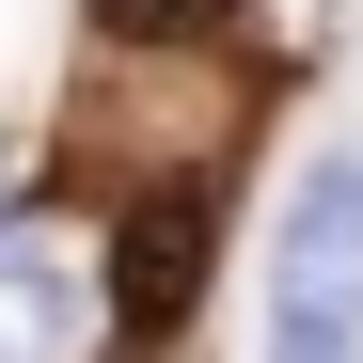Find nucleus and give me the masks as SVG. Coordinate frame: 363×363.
Wrapping results in <instances>:
<instances>
[{
	"instance_id": "1",
	"label": "nucleus",
	"mask_w": 363,
	"mask_h": 363,
	"mask_svg": "<svg viewBox=\"0 0 363 363\" xmlns=\"http://www.w3.org/2000/svg\"><path fill=\"white\" fill-rule=\"evenodd\" d=\"M111 347V284L64 221H0V363H95Z\"/></svg>"
},
{
	"instance_id": "2",
	"label": "nucleus",
	"mask_w": 363,
	"mask_h": 363,
	"mask_svg": "<svg viewBox=\"0 0 363 363\" xmlns=\"http://www.w3.org/2000/svg\"><path fill=\"white\" fill-rule=\"evenodd\" d=\"M269 300H316V316H363V143H316L269 237Z\"/></svg>"
},
{
	"instance_id": "3",
	"label": "nucleus",
	"mask_w": 363,
	"mask_h": 363,
	"mask_svg": "<svg viewBox=\"0 0 363 363\" xmlns=\"http://www.w3.org/2000/svg\"><path fill=\"white\" fill-rule=\"evenodd\" d=\"M95 284H111V332L158 347V332L206 300V206H143V221H127V253H111Z\"/></svg>"
},
{
	"instance_id": "4",
	"label": "nucleus",
	"mask_w": 363,
	"mask_h": 363,
	"mask_svg": "<svg viewBox=\"0 0 363 363\" xmlns=\"http://www.w3.org/2000/svg\"><path fill=\"white\" fill-rule=\"evenodd\" d=\"M95 32L111 48H206V32H237V0H95Z\"/></svg>"
},
{
	"instance_id": "5",
	"label": "nucleus",
	"mask_w": 363,
	"mask_h": 363,
	"mask_svg": "<svg viewBox=\"0 0 363 363\" xmlns=\"http://www.w3.org/2000/svg\"><path fill=\"white\" fill-rule=\"evenodd\" d=\"M269 363H363V316H316V300H269Z\"/></svg>"
}]
</instances>
